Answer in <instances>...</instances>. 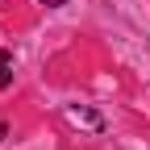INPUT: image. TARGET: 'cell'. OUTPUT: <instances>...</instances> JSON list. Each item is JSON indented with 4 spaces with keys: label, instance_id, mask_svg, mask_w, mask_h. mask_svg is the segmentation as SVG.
Returning <instances> with one entry per match:
<instances>
[{
    "label": "cell",
    "instance_id": "cell-1",
    "mask_svg": "<svg viewBox=\"0 0 150 150\" xmlns=\"http://www.w3.org/2000/svg\"><path fill=\"white\" fill-rule=\"evenodd\" d=\"M67 117H71L75 125H83V129H92V134H100V129H104V121H100V112H92V108H67Z\"/></svg>",
    "mask_w": 150,
    "mask_h": 150
},
{
    "label": "cell",
    "instance_id": "cell-2",
    "mask_svg": "<svg viewBox=\"0 0 150 150\" xmlns=\"http://www.w3.org/2000/svg\"><path fill=\"white\" fill-rule=\"evenodd\" d=\"M8 83H13V54L0 50V88H8Z\"/></svg>",
    "mask_w": 150,
    "mask_h": 150
},
{
    "label": "cell",
    "instance_id": "cell-3",
    "mask_svg": "<svg viewBox=\"0 0 150 150\" xmlns=\"http://www.w3.org/2000/svg\"><path fill=\"white\" fill-rule=\"evenodd\" d=\"M4 134H8V125H4V121H0V138H4Z\"/></svg>",
    "mask_w": 150,
    "mask_h": 150
},
{
    "label": "cell",
    "instance_id": "cell-4",
    "mask_svg": "<svg viewBox=\"0 0 150 150\" xmlns=\"http://www.w3.org/2000/svg\"><path fill=\"white\" fill-rule=\"evenodd\" d=\"M42 4H63V0H42Z\"/></svg>",
    "mask_w": 150,
    "mask_h": 150
}]
</instances>
